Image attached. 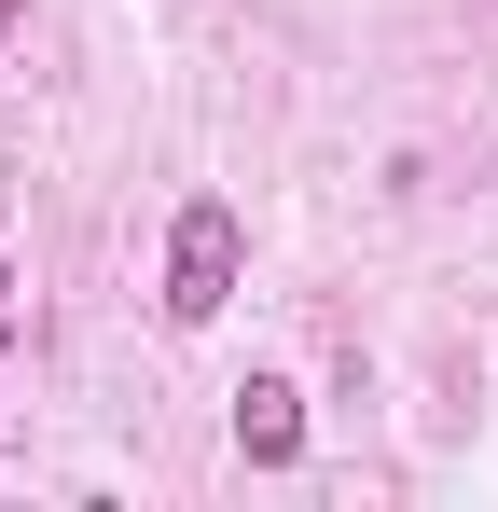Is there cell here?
<instances>
[{
    "label": "cell",
    "instance_id": "cell-3",
    "mask_svg": "<svg viewBox=\"0 0 498 512\" xmlns=\"http://www.w3.org/2000/svg\"><path fill=\"white\" fill-rule=\"evenodd\" d=\"M14 291H28V277H14V263H0V346H14V333H28V305H14Z\"/></svg>",
    "mask_w": 498,
    "mask_h": 512
},
{
    "label": "cell",
    "instance_id": "cell-4",
    "mask_svg": "<svg viewBox=\"0 0 498 512\" xmlns=\"http://www.w3.org/2000/svg\"><path fill=\"white\" fill-rule=\"evenodd\" d=\"M14 14H28V0H0V28H14Z\"/></svg>",
    "mask_w": 498,
    "mask_h": 512
},
{
    "label": "cell",
    "instance_id": "cell-1",
    "mask_svg": "<svg viewBox=\"0 0 498 512\" xmlns=\"http://www.w3.org/2000/svg\"><path fill=\"white\" fill-rule=\"evenodd\" d=\"M222 305H236V208H222V194H194V208H180V236H166V319H180V333H208Z\"/></svg>",
    "mask_w": 498,
    "mask_h": 512
},
{
    "label": "cell",
    "instance_id": "cell-2",
    "mask_svg": "<svg viewBox=\"0 0 498 512\" xmlns=\"http://www.w3.org/2000/svg\"><path fill=\"white\" fill-rule=\"evenodd\" d=\"M236 457L249 471H291V457H305V388H291V374H249L236 388Z\"/></svg>",
    "mask_w": 498,
    "mask_h": 512
}]
</instances>
